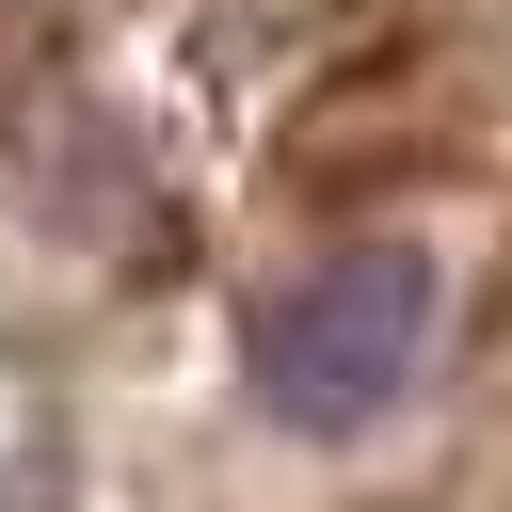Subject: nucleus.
<instances>
[{"mask_svg":"<svg viewBox=\"0 0 512 512\" xmlns=\"http://www.w3.org/2000/svg\"><path fill=\"white\" fill-rule=\"evenodd\" d=\"M416 352H432V256L416 240H336V256H304L256 320H240V368H256V416L272 432H368L400 384H416Z\"/></svg>","mask_w":512,"mask_h":512,"instance_id":"nucleus-1","label":"nucleus"}]
</instances>
